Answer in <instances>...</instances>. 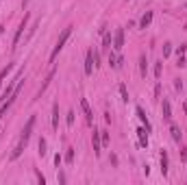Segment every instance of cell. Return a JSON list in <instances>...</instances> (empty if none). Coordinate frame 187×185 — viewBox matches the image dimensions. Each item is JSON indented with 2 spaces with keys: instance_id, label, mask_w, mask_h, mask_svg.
<instances>
[{
  "instance_id": "cell-1",
  "label": "cell",
  "mask_w": 187,
  "mask_h": 185,
  "mask_svg": "<svg viewBox=\"0 0 187 185\" xmlns=\"http://www.w3.org/2000/svg\"><path fill=\"white\" fill-rule=\"evenodd\" d=\"M70 33H72V26H68V29H63V33H61V37H59V42H57V46H54V48H52V52H50V61H54V59H57V54L61 52V48L65 46V42H68Z\"/></svg>"
},
{
  "instance_id": "cell-2",
  "label": "cell",
  "mask_w": 187,
  "mask_h": 185,
  "mask_svg": "<svg viewBox=\"0 0 187 185\" xmlns=\"http://www.w3.org/2000/svg\"><path fill=\"white\" fill-rule=\"evenodd\" d=\"M81 109H83V113H85L87 124H94V113H91V107L87 103V98H81Z\"/></svg>"
},
{
  "instance_id": "cell-3",
  "label": "cell",
  "mask_w": 187,
  "mask_h": 185,
  "mask_svg": "<svg viewBox=\"0 0 187 185\" xmlns=\"http://www.w3.org/2000/svg\"><path fill=\"white\" fill-rule=\"evenodd\" d=\"M113 48H115V50H122V48H124V29H118V31H115Z\"/></svg>"
},
{
  "instance_id": "cell-4",
  "label": "cell",
  "mask_w": 187,
  "mask_h": 185,
  "mask_svg": "<svg viewBox=\"0 0 187 185\" xmlns=\"http://www.w3.org/2000/svg\"><path fill=\"white\" fill-rule=\"evenodd\" d=\"M26 20H29V15H24V20L20 22V26H17L15 37H13V46H11V48H15V46H17V42H20V37H22V33H24V29H26Z\"/></svg>"
},
{
  "instance_id": "cell-5",
  "label": "cell",
  "mask_w": 187,
  "mask_h": 185,
  "mask_svg": "<svg viewBox=\"0 0 187 185\" xmlns=\"http://www.w3.org/2000/svg\"><path fill=\"white\" fill-rule=\"evenodd\" d=\"M91 146H94V153L100 155V146H102V142H100V131H96V128H94V133H91Z\"/></svg>"
},
{
  "instance_id": "cell-6",
  "label": "cell",
  "mask_w": 187,
  "mask_h": 185,
  "mask_svg": "<svg viewBox=\"0 0 187 185\" xmlns=\"http://www.w3.org/2000/svg\"><path fill=\"white\" fill-rule=\"evenodd\" d=\"M33 126H35V116H31V118H29V122H26V126L22 128V137H24V140H29V137H31Z\"/></svg>"
},
{
  "instance_id": "cell-7",
  "label": "cell",
  "mask_w": 187,
  "mask_h": 185,
  "mask_svg": "<svg viewBox=\"0 0 187 185\" xmlns=\"http://www.w3.org/2000/svg\"><path fill=\"white\" fill-rule=\"evenodd\" d=\"M91 72H94V52L87 50V57H85V74L89 76Z\"/></svg>"
},
{
  "instance_id": "cell-8",
  "label": "cell",
  "mask_w": 187,
  "mask_h": 185,
  "mask_svg": "<svg viewBox=\"0 0 187 185\" xmlns=\"http://www.w3.org/2000/svg\"><path fill=\"white\" fill-rule=\"evenodd\" d=\"M137 137H139V146H148V131H146V126L142 128H137Z\"/></svg>"
},
{
  "instance_id": "cell-9",
  "label": "cell",
  "mask_w": 187,
  "mask_h": 185,
  "mask_svg": "<svg viewBox=\"0 0 187 185\" xmlns=\"http://www.w3.org/2000/svg\"><path fill=\"white\" fill-rule=\"evenodd\" d=\"M161 111H163V118H165V120H172V107H170V100H167V98H163Z\"/></svg>"
},
{
  "instance_id": "cell-10",
  "label": "cell",
  "mask_w": 187,
  "mask_h": 185,
  "mask_svg": "<svg viewBox=\"0 0 187 185\" xmlns=\"http://www.w3.org/2000/svg\"><path fill=\"white\" fill-rule=\"evenodd\" d=\"M52 128H54V131L59 128V103L52 105Z\"/></svg>"
},
{
  "instance_id": "cell-11",
  "label": "cell",
  "mask_w": 187,
  "mask_h": 185,
  "mask_svg": "<svg viewBox=\"0 0 187 185\" xmlns=\"http://www.w3.org/2000/svg\"><path fill=\"white\" fill-rule=\"evenodd\" d=\"M135 113H137V118H139V120H142V122H144L146 131L150 133V122H148V118H146V113H144V109H142V107H137V109H135Z\"/></svg>"
},
{
  "instance_id": "cell-12",
  "label": "cell",
  "mask_w": 187,
  "mask_h": 185,
  "mask_svg": "<svg viewBox=\"0 0 187 185\" xmlns=\"http://www.w3.org/2000/svg\"><path fill=\"white\" fill-rule=\"evenodd\" d=\"M170 133H172V137H174V142H181V128L176 126V124H170Z\"/></svg>"
},
{
  "instance_id": "cell-13",
  "label": "cell",
  "mask_w": 187,
  "mask_h": 185,
  "mask_svg": "<svg viewBox=\"0 0 187 185\" xmlns=\"http://www.w3.org/2000/svg\"><path fill=\"white\" fill-rule=\"evenodd\" d=\"M152 22V11H146L144 13V17H142V22H139V26H142V29H146L148 24Z\"/></svg>"
},
{
  "instance_id": "cell-14",
  "label": "cell",
  "mask_w": 187,
  "mask_h": 185,
  "mask_svg": "<svg viewBox=\"0 0 187 185\" xmlns=\"http://www.w3.org/2000/svg\"><path fill=\"white\" fill-rule=\"evenodd\" d=\"M161 174L163 177L167 174V153L165 150H161Z\"/></svg>"
},
{
  "instance_id": "cell-15",
  "label": "cell",
  "mask_w": 187,
  "mask_h": 185,
  "mask_svg": "<svg viewBox=\"0 0 187 185\" xmlns=\"http://www.w3.org/2000/svg\"><path fill=\"white\" fill-rule=\"evenodd\" d=\"M102 48H105V50H107V48H111V35H109L107 31L102 33Z\"/></svg>"
},
{
  "instance_id": "cell-16",
  "label": "cell",
  "mask_w": 187,
  "mask_h": 185,
  "mask_svg": "<svg viewBox=\"0 0 187 185\" xmlns=\"http://www.w3.org/2000/svg\"><path fill=\"white\" fill-rule=\"evenodd\" d=\"M118 89H120V96H122V100H124V103H128V91H126V85H124V83H120Z\"/></svg>"
},
{
  "instance_id": "cell-17",
  "label": "cell",
  "mask_w": 187,
  "mask_h": 185,
  "mask_svg": "<svg viewBox=\"0 0 187 185\" xmlns=\"http://www.w3.org/2000/svg\"><path fill=\"white\" fill-rule=\"evenodd\" d=\"M11 70H13V63H7V68H5L2 72H0V85H2V81L7 79V74L11 72Z\"/></svg>"
},
{
  "instance_id": "cell-18",
  "label": "cell",
  "mask_w": 187,
  "mask_h": 185,
  "mask_svg": "<svg viewBox=\"0 0 187 185\" xmlns=\"http://www.w3.org/2000/svg\"><path fill=\"white\" fill-rule=\"evenodd\" d=\"M146 54H142V57H139V72H142V76H146Z\"/></svg>"
},
{
  "instance_id": "cell-19",
  "label": "cell",
  "mask_w": 187,
  "mask_h": 185,
  "mask_svg": "<svg viewBox=\"0 0 187 185\" xmlns=\"http://www.w3.org/2000/svg\"><path fill=\"white\" fill-rule=\"evenodd\" d=\"M100 142L102 146H109V131H100Z\"/></svg>"
},
{
  "instance_id": "cell-20",
  "label": "cell",
  "mask_w": 187,
  "mask_h": 185,
  "mask_svg": "<svg viewBox=\"0 0 187 185\" xmlns=\"http://www.w3.org/2000/svg\"><path fill=\"white\" fill-rule=\"evenodd\" d=\"M65 161L74 163V148H68V153H65Z\"/></svg>"
},
{
  "instance_id": "cell-21",
  "label": "cell",
  "mask_w": 187,
  "mask_h": 185,
  "mask_svg": "<svg viewBox=\"0 0 187 185\" xmlns=\"http://www.w3.org/2000/svg\"><path fill=\"white\" fill-rule=\"evenodd\" d=\"M109 66L111 68H118V57H115L113 52H109Z\"/></svg>"
},
{
  "instance_id": "cell-22",
  "label": "cell",
  "mask_w": 187,
  "mask_h": 185,
  "mask_svg": "<svg viewBox=\"0 0 187 185\" xmlns=\"http://www.w3.org/2000/svg\"><path fill=\"white\" fill-rule=\"evenodd\" d=\"M37 148H39V155L44 157V155H46V140H44V137L39 140V144H37Z\"/></svg>"
},
{
  "instance_id": "cell-23",
  "label": "cell",
  "mask_w": 187,
  "mask_h": 185,
  "mask_svg": "<svg viewBox=\"0 0 187 185\" xmlns=\"http://www.w3.org/2000/svg\"><path fill=\"white\" fill-rule=\"evenodd\" d=\"M161 63H163V61H159V63H155V76H157V81L161 79Z\"/></svg>"
},
{
  "instance_id": "cell-24",
  "label": "cell",
  "mask_w": 187,
  "mask_h": 185,
  "mask_svg": "<svg viewBox=\"0 0 187 185\" xmlns=\"http://www.w3.org/2000/svg\"><path fill=\"white\" fill-rule=\"evenodd\" d=\"M170 52H172V44H163V57H167Z\"/></svg>"
},
{
  "instance_id": "cell-25",
  "label": "cell",
  "mask_w": 187,
  "mask_h": 185,
  "mask_svg": "<svg viewBox=\"0 0 187 185\" xmlns=\"http://www.w3.org/2000/svg\"><path fill=\"white\" fill-rule=\"evenodd\" d=\"M176 66H179V68L187 66V61H185V57H183V54H179V61H176Z\"/></svg>"
},
{
  "instance_id": "cell-26",
  "label": "cell",
  "mask_w": 187,
  "mask_h": 185,
  "mask_svg": "<svg viewBox=\"0 0 187 185\" xmlns=\"http://www.w3.org/2000/svg\"><path fill=\"white\" fill-rule=\"evenodd\" d=\"M72 124H74V111L68 113V126H72Z\"/></svg>"
},
{
  "instance_id": "cell-27",
  "label": "cell",
  "mask_w": 187,
  "mask_h": 185,
  "mask_svg": "<svg viewBox=\"0 0 187 185\" xmlns=\"http://www.w3.org/2000/svg\"><path fill=\"white\" fill-rule=\"evenodd\" d=\"M181 157H183V161H185V165H187V150H185V148H181Z\"/></svg>"
},
{
  "instance_id": "cell-28",
  "label": "cell",
  "mask_w": 187,
  "mask_h": 185,
  "mask_svg": "<svg viewBox=\"0 0 187 185\" xmlns=\"http://www.w3.org/2000/svg\"><path fill=\"white\" fill-rule=\"evenodd\" d=\"M54 163H57V168H59V165H61V155L57 153V155H54Z\"/></svg>"
},
{
  "instance_id": "cell-29",
  "label": "cell",
  "mask_w": 187,
  "mask_h": 185,
  "mask_svg": "<svg viewBox=\"0 0 187 185\" xmlns=\"http://www.w3.org/2000/svg\"><path fill=\"white\" fill-rule=\"evenodd\" d=\"M37 181H39V185H46V179L41 177V174H39V172H37Z\"/></svg>"
},
{
  "instance_id": "cell-30",
  "label": "cell",
  "mask_w": 187,
  "mask_h": 185,
  "mask_svg": "<svg viewBox=\"0 0 187 185\" xmlns=\"http://www.w3.org/2000/svg\"><path fill=\"white\" fill-rule=\"evenodd\" d=\"M2 31H5V29H2V24H0V35H2Z\"/></svg>"
},
{
  "instance_id": "cell-31",
  "label": "cell",
  "mask_w": 187,
  "mask_h": 185,
  "mask_svg": "<svg viewBox=\"0 0 187 185\" xmlns=\"http://www.w3.org/2000/svg\"><path fill=\"white\" fill-rule=\"evenodd\" d=\"M26 2H29V0H22V5H26Z\"/></svg>"
}]
</instances>
